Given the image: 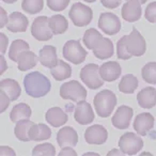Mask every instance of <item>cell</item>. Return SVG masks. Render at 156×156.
I'll return each instance as SVG.
<instances>
[{
  "label": "cell",
  "mask_w": 156,
  "mask_h": 156,
  "mask_svg": "<svg viewBox=\"0 0 156 156\" xmlns=\"http://www.w3.org/2000/svg\"><path fill=\"white\" fill-rule=\"evenodd\" d=\"M47 1V7L51 11L60 12L67 8L69 3V0H46Z\"/></svg>",
  "instance_id": "cell-37"
},
{
  "label": "cell",
  "mask_w": 156,
  "mask_h": 156,
  "mask_svg": "<svg viewBox=\"0 0 156 156\" xmlns=\"http://www.w3.org/2000/svg\"><path fill=\"white\" fill-rule=\"evenodd\" d=\"M108 139V132L103 125L95 124L88 127L85 132V140L88 144L101 145L104 144Z\"/></svg>",
  "instance_id": "cell-11"
},
{
  "label": "cell",
  "mask_w": 156,
  "mask_h": 156,
  "mask_svg": "<svg viewBox=\"0 0 156 156\" xmlns=\"http://www.w3.org/2000/svg\"><path fill=\"white\" fill-rule=\"evenodd\" d=\"M86 2H89V3H92V2H95L96 0H85Z\"/></svg>",
  "instance_id": "cell-49"
},
{
  "label": "cell",
  "mask_w": 156,
  "mask_h": 156,
  "mask_svg": "<svg viewBox=\"0 0 156 156\" xmlns=\"http://www.w3.org/2000/svg\"><path fill=\"white\" fill-rule=\"evenodd\" d=\"M100 73L105 81L111 83V81L117 80L121 76L122 69L121 65L117 61H108V62H105L101 65Z\"/></svg>",
  "instance_id": "cell-17"
},
{
  "label": "cell",
  "mask_w": 156,
  "mask_h": 156,
  "mask_svg": "<svg viewBox=\"0 0 156 156\" xmlns=\"http://www.w3.org/2000/svg\"><path fill=\"white\" fill-rule=\"evenodd\" d=\"M117 57L121 60H128L133 57L127 50V35H124L118 41Z\"/></svg>",
  "instance_id": "cell-35"
},
{
  "label": "cell",
  "mask_w": 156,
  "mask_h": 156,
  "mask_svg": "<svg viewBox=\"0 0 156 156\" xmlns=\"http://www.w3.org/2000/svg\"><path fill=\"white\" fill-rule=\"evenodd\" d=\"M85 155H98L96 153H86Z\"/></svg>",
  "instance_id": "cell-50"
},
{
  "label": "cell",
  "mask_w": 156,
  "mask_h": 156,
  "mask_svg": "<svg viewBox=\"0 0 156 156\" xmlns=\"http://www.w3.org/2000/svg\"><path fill=\"white\" fill-rule=\"evenodd\" d=\"M50 74L56 80H64L72 76V67L69 63L64 62L63 60H59L58 64L50 69Z\"/></svg>",
  "instance_id": "cell-27"
},
{
  "label": "cell",
  "mask_w": 156,
  "mask_h": 156,
  "mask_svg": "<svg viewBox=\"0 0 156 156\" xmlns=\"http://www.w3.org/2000/svg\"><path fill=\"white\" fill-rule=\"evenodd\" d=\"M98 26L104 33L108 35H115L121 30V22L115 14L105 12L100 15Z\"/></svg>",
  "instance_id": "cell-9"
},
{
  "label": "cell",
  "mask_w": 156,
  "mask_h": 156,
  "mask_svg": "<svg viewBox=\"0 0 156 156\" xmlns=\"http://www.w3.org/2000/svg\"><path fill=\"white\" fill-rule=\"evenodd\" d=\"M31 115H32V110H31L30 106L25 103H20L12 108L11 112H10V119L13 123H17L18 121L29 119Z\"/></svg>",
  "instance_id": "cell-26"
},
{
  "label": "cell",
  "mask_w": 156,
  "mask_h": 156,
  "mask_svg": "<svg viewBox=\"0 0 156 156\" xmlns=\"http://www.w3.org/2000/svg\"><path fill=\"white\" fill-rule=\"evenodd\" d=\"M145 20L152 24H156V1L147 5L144 12Z\"/></svg>",
  "instance_id": "cell-38"
},
{
  "label": "cell",
  "mask_w": 156,
  "mask_h": 156,
  "mask_svg": "<svg viewBox=\"0 0 156 156\" xmlns=\"http://www.w3.org/2000/svg\"><path fill=\"white\" fill-rule=\"evenodd\" d=\"M33 124L34 123L28 119L18 121L16 123L15 128H14V134H15L16 138L20 141H24V142L30 141V138H29V129H30Z\"/></svg>",
  "instance_id": "cell-29"
},
{
  "label": "cell",
  "mask_w": 156,
  "mask_h": 156,
  "mask_svg": "<svg viewBox=\"0 0 156 156\" xmlns=\"http://www.w3.org/2000/svg\"><path fill=\"white\" fill-rule=\"evenodd\" d=\"M69 16L76 27H85L92 22L93 11L91 8L83 3L76 2L72 5L69 12Z\"/></svg>",
  "instance_id": "cell-4"
},
{
  "label": "cell",
  "mask_w": 156,
  "mask_h": 156,
  "mask_svg": "<svg viewBox=\"0 0 156 156\" xmlns=\"http://www.w3.org/2000/svg\"><path fill=\"white\" fill-rule=\"evenodd\" d=\"M100 67L95 63L85 65L80 71V79L89 89L96 90L104 85V79L100 73Z\"/></svg>",
  "instance_id": "cell-3"
},
{
  "label": "cell",
  "mask_w": 156,
  "mask_h": 156,
  "mask_svg": "<svg viewBox=\"0 0 156 156\" xmlns=\"http://www.w3.org/2000/svg\"><path fill=\"white\" fill-rule=\"evenodd\" d=\"M39 61L43 66L52 69L58 64V57H57V49L52 45H45L39 54Z\"/></svg>",
  "instance_id": "cell-19"
},
{
  "label": "cell",
  "mask_w": 156,
  "mask_h": 156,
  "mask_svg": "<svg viewBox=\"0 0 156 156\" xmlns=\"http://www.w3.org/2000/svg\"><path fill=\"white\" fill-rule=\"evenodd\" d=\"M140 136V135H139ZM134 133H125L119 139V147L124 154L136 155L143 147V140Z\"/></svg>",
  "instance_id": "cell-7"
},
{
  "label": "cell",
  "mask_w": 156,
  "mask_h": 156,
  "mask_svg": "<svg viewBox=\"0 0 156 156\" xmlns=\"http://www.w3.org/2000/svg\"><path fill=\"white\" fill-rule=\"evenodd\" d=\"M111 155H124V153L121 151V150H111L110 152H109L108 154H107V156H111Z\"/></svg>",
  "instance_id": "cell-46"
},
{
  "label": "cell",
  "mask_w": 156,
  "mask_h": 156,
  "mask_svg": "<svg viewBox=\"0 0 156 156\" xmlns=\"http://www.w3.org/2000/svg\"><path fill=\"white\" fill-rule=\"evenodd\" d=\"M0 39H1V55H3L7 50L8 46V37L5 33H0Z\"/></svg>",
  "instance_id": "cell-43"
},
{
  "label": "cell",
  "mask_w": 156,
  "mask_h": 156,
  "mask_svg": "<svg viewBox=\"0 0 156 156\" xmlns=\"http://www.w3.org/2000/svg\"><path fill=\"white\" fill-rule=\"evenodd\" d=\"M127 1H128V0H127ZM138 1L141 3V5H143V3H145V2H147V0H138Z\"/></svg>",
  "instance_id": "cell-48"
},
{
  "label": "cell",
  "mask_w": 156,
  "mask_h": 156,
  "mask_svg": "<svg viewBox=\"0 0 156 156\" xmlns=\"http://www.w3.org/2000/svg\"><path fill=\"white\" fill-rule=\"evenodd\" d=\"M103 37H103L95 28H90V29H88V30H86L85 34H83V42L88 49L93 50V48L98 45V42H100Z\"/></svg>",
  "instance_id": "cell-31"
},
{
  "label": "cell",
  "mask_w": 156,
  "mask_h": 156,
  "mask_svg": "<svg viewBox=\"0 0 156 156\" xmlns=\"http://www.w3.org/2000/svg\"><path fill=\"white\" fill-rule=\"evenodd\" d=\"M94 118L95 115L89 103L86 102V100L77 102L74 111V119L77 123L81 125H88L94 121Z\"/></svg>",
  "instance_id": "cell-12"
},
{
  "label": "cell",
  "mask_w": 156,
  "mask_h": 156,
  "mask_svg": "<svg viewBox=\"0 0 156 156\" xmlns=\"http://www.w3.org/2000/svg\"><path fill=\"white\" fill-rule=\"evenodd\" d=\"M0 12H1V22H0V28H3V27L8 24L9 16L7 15V12L3 10V8H0Z\"/></svg>",
  "instance_id": "cell-42"
},
{
  "label": "cell",
  "mask_w": 156,
  "mask_h": 156,
  "mask_svg": "<svg viewBox=\"0 0 156 156\" xmlns=\"http://www.w3.org/2000/svg\"><path fill=\"white\" fill-rule=\"evenodd\" d=\"M30 49V46L24 40H15L13 41V43L10 46L9 50V58L11 59L13 62H17L18 56H20L22 52L26 51V50Z\"/></svg>",
  "instance_id": "cell-32"
},
{
  "label": "cell",
  "mask_w": 156,
  "mask_h": 156,
  "mask_svg": "<svg viewBox=\"0 0 156 156\" xmlns=\"http://www.w3.org/2000/svg\"><path fill=\"white\" fill-rule=\"evenodd\" d=\"M29 26V20L20 12H13L10 14L7 24V29L13 33L25 32Z\"/></svg>",
  "instance_id": "cell-18"
},
{
  "label": "cell",
  "mask_w": 156,
  "mask_h": 156,
  "mask_svg": "<svg viewBox=\"0 0 156 156\" xmlns=\"http://www.w3.org/2000/svg\"><path fill=\"white\" fill-rule=\"evenodd\" d=\"M57 142L61 147H75L78 142L77 132L71 126H64L57 133Z\"/></svg>",
  "instance_id": "cell-16"
},
{
  "label": "cell",
  "mask_w": 156,
  "mask_h": 156,
  "mask_svg": "<svg viewBox=\"0 0 156 156\" xmlns=\"http://www.w3.org/2000/svg\"><path fill=\"white\" fill-rule=\"evenodd\" d=\"M44 0H23L22 9L28 14H37L43 10Z\"/></svg>",
  "instance_id": "cell-34"
},
{
  "label": "cell",
  "mask_w": 156,
  "mask_h": 156,
  "mask_svg": "<svg viewBox=\"0 0 156 156\" xmlns=\"http://www.w3.org/2000/svg\"><path fill=\"white\" fill-rule=\"evenodd\" d=\"M62 55L65 60L73 64H80L86 60L88 52L81 46V43L77 40H69L63 46Z\"/></svg>",
  "instance_id": "cell-5"
},
{
  "label": "cell",
  "mask_w": 156,
  "mask_h": 156,
  "mask_svg": "<svg viewBox=\"0 0 156 156\" xmlns=\"http://www.w3.org/2000/svg\"><path fill=\"white\" fill-rule=\"evenodd\" d=\"M31 34L35 40L41 42L51 39L54 33L49 27V18L46 16H39L35 18L31 26Z\"/></svg>",
  "instance_id": "cell-8"
},
{
  "label": "cell",
  "mask_w": 156,
  "mask_h": 156,
  "mask_svg": "<svg viewBox=\"0 0 156 156\" xmlns=\"http://www.w3.org/2000/svg\"><path fill=\"white\" fill-rule=\"evenodd\" d=\"M0 60H1V72H0V74H3V72L7 71V62H5V59L3 58V55H1V57H0Z\"/></svg>",
  "instance_id": "cell-45"
},
{
  "label": "cell",
  "mask_w": 156,
  "mask_h": 156,
  "mask_svg": "<svg viewBox=\"0 0 156 156\" xmlns=\"http://www.w3.org/2000/svg\"><path fill=\"white\" fill-rule=\"evenodd\" d=\"M45 120L52 127H61L69 121V117L60 107H51L46 111Z\"/></svg>",
  "instance_id": "cell-20"
},
{
  "label": "cell",
  "mask_w": 156,
  "mask_h": 156,
  "mask_svg": "<svg viewBox=\"0 0 156 156\" xmlns=\"http://www.w3.org/2000/svg\"><path fill=\"white\" fill-rule=\"evenodd\" d=\"M139 81L137 77L133 74H127L122 77L121 81L119 83V90L120 92L124 94H133L135 90L138 88Z\"/></svg>",
  "instance_id": "cell-28"
},
{
  "label": "cell",
  "mask_w": 156,
  "mask_h": 156,
  "mask_svg": "<svg viewBox=\"0 0 156 156\" xmlns=\"http://www.w3.org/2000/svg\"><path fill=\"white\" fill-rule=\"evenodd\" d=\"M142 79L147 83L156 85V62H149L142 67Z\"/></svg>",
  "instance_id": "cell-33"
},
{
  "label": "cell",
  "mask_w": 156,
  "mask_h": 156,
  "mask_svg": "<svg viewBox=\"0 0 156 156\" xmlns=\"http://www.w3.org/2000/svg\"><path fill=\"white\" fill-rule=\"evenodd\" d=\"M49 27L54 34H62L69 28L67 20L63 15H54L49 18Z\"/></svg>",
  "instance_id": "cell-30"
},
{
  "label": "cell",
  "mask_w": 156,
  "mask_h": 156,
  "mask_svg": "<svg viewBox=\"0 0 156 156\" xmlns=\"http://www.w3.org/2000/svg\"><path fill=\"white\" fill-rule=\"evenodd\" d=\"M0 90L8 94L11 101H16L22 94V88L15 79L5 78L0 83Z\"/></svg>",
  "instance_id": "cell-23"
},
{
  "label": "cell",
  "mask_w": 156,
  "mask_h": 156,
  "mask_svg": "<svg viewBox=\"0 0 156 156\" xmlns=\"http://www.w3.org/2000/svg\"><path fill=\"white\" fill-rule=\"evenodd\" d=\"M2 1L5 3H14V2H16L17 0H2Z\"/></svg>",
  "instance_id": "cell-47"
},
{
  "label": "cell",
  "mask_w": 156,
  "mask_h": 156,
  "mask_svg": "<svg viewBox=\"0 0 156 156\" xmlns=\"http://www.w3.org/2000/svg\"><path fill=\"white\" fill-rule=\"evenodd\" d=\"M134 129L140 136H147L154 126V117L150 112L139 113L134 120Z\"/></svg>",
  "instance_id": "cell-15"
},
{
  "label": "cell",
  "mask_w": 156,
  "mask_h": 156,
  "mask_svg": "<svg viewBox=\"0 0 156 156\" xmlns=\"http://www.w3.org/2000/svg\"><path fill=\"white\" fill-rule=\"evenodd\" d=\"M133 115H134L133 108L125 106V105L120 106L111 119V123L118 129H125L129 126L130 120L133 119Z\"/></svg>",
  "instance_id": "cell-13"
},
{
  "label": "cell",
  "mask_w": 156,
  "mask_h": 156,
  "mask_svg": "<svg viewBox=\"0 0 156 156\" xmlns=\"http://www.w3.org/2000/svg\"><path fill=\"white\" fill-rule=\"evenodd\" d=\"M37 61H39V58H37L34 52L31 51L30 49L26 50V51L22 52V54L18 56V59H17L18 69L22 72H25L30 69H33V67L37 65Z\"/></svg>",
  "instance_id": "cell-25"
},
{
  "label": "cell",
  "mask_w": 156,
  "mask_h": 156,
  "mask_svg": "<svg viewBox=\"0 0 156 156\" xmlns=\"http://www.w3.org/2000/svg\"><path fill=\"white\" fill-rule=\"evenodd\" d=\"M32 155H48V156H54L56 155V149L51 143H42L37 147H33L32 150Z\"/></svg>",
  "instance_id": "cell-36"
},
{
  "label": "cell",
  "mask_w": 156,
  "mask_h": 156,
  "mask_svg": "<svg viewBox=\"0 0 156 156\" xmlns=\"http://www.w3.org/2000/svg\"><path fill=\"white\" fill-rule=\"evenodd\" d=\"M51 137V130L46 124H33L29 129V138L31 141H43Z\"/></svg>",
  "instance_id": "cell-24"
},
{
  "label": "cell",
  "mask_w": 156,
  "mask_h": 156,
  "mask_svg": "<svg viewBox=\"0 0 156 156\" xmlns=\"http://www.w3.org/2000/svg\"><path fill=\"white\" fill-rule=\"evenodd\" d=\"M127 50L132 56L141 57L147 50V43L142 35L136 28L127 35Z\"/></svg>",
  "instance_id": "cell-10"
},
{
  "label": "cell",
  "mask_w": 156,
  "mask_h": 156,
  "mask_svg": "<svg viewBox=\"0 0 156 156\" xmlns=\"http://www.w3.org/2000/svg\"><path fill=\"white\" fill-rule=\"evenodd\" d=\"M137 102L143 109H151L156 105V89L153 87H147L139 91L137 94Z\"/></svg>",
  "instance_id": "cell-21"
},
{
  "label": "cell",
  "mask_w": 156,
  "mask_h": 156,
  "mask_svg": "<svg viewBox=\"0 0 156 156\" xmlns=\"http://www.w3.org/2000/svg\"><path fill=\"white\" fill-rule=\"evenodd\" d=\"M60 96L63 100L79 102L87 98V90L78 83L77 80H71L64 83L60 87Z\"/></svg>",
  "instance_id": "cell-6"
},
{
  "label": "cell",
  "mask_w": 156,
  "mask_h": 156,
  "mask_svg": "<svg viewBox=\"0 0 156 156\" xmlns=\"http://www.w3.org/2000/svg\"><path fill=\"white\" fill-rule=\"evenodd\" d=\"M93 105L98 117L108 118L115 108L117 95L110 90H103L94 96Z\"/></svg>",
  "instance_id": "cell-2"
},
{
  "label": "cell",
  "mask_w": 156,
  "mask_h": 156,
  "mask_svg": "<svg viewBox=\"0 0 156 156\" xmlns=\"http://www.w3.org/2000/svg\"><path fill=\"white\" fill-rule=\"evenodd\" d=\"M24 88L29 96L34 98H43L51 89L50 80L40 72H31L24 78Z\"/></svg>",
  "instance_id": "cell-1"
},
{
  "label": "cell",
  "mask_w": 156,
  "mask_h": 156,
  "mask_svg": "<svg viewBox=\"0 0 156 156\" xmlns=\"http://www.w3.org/2000/svg\"><path fill=\"white\" fill-rule=\"evenodd\" d=\"M58 155H60V156H67V155L76 156L77 153H76V151H74L72 147H62V150H61L60 153H59Z\"/></svg>",
  "instance_id": "cell-41"
},
{
  "label": "cell",
  "mask_w": 156,
  "mask_h": 156,
  "mask_svg": "<svg viewBox=\"0 0 156 156\" xmlns=\"http://www.w3.org/2000/svg\"><path fill=\"white\" fill-rule=\"evenodd\" d=\"M101 3L107 9H115L121 5V0H101Z\"/></svg>",
  "instance_id": "cell-40"
},
{
  "label": "cell",
  "mask_w": 156,
  "mask_h": 156,
  "mask_svg": "<svg viewBox=\"0 0 156 156\" xmlns=\"http://www.w3.org/2000/svg\"><path fill=\"white\" fill-rule=\"evenodd\" d=\"M113 51H115V46L111 40L107 39V37H103L98 44L93 48V54L100 60H106L113 56Z\"/></svg>",
  "instance_id": "cell-22"
},
{
  "label": "cell",
  "mask_w": 156,
  "mask_h": 156,
  "mask_svg": "<svg viewBox=\"0 0 156 156\" xmlns=\"http://www.w3.org/2000/svg\"><path fill=\"white\" fill-rule=\"evenodd\" d=\"M142 10H141V3L138 0H128L122 7L121 15L125 22L135 23L140 20Z\"/></svg>",
  "instance_id": "cell-14"
},
{
  "label": "cell",
  "mask_w": 156,
  "mask_h": 156,
  "mask_svg": "<svg viewBox=\"0 0 156 156\" xmlns=\"http://www.w3.org/2000/svg\"><path fill=\"white\" fill-rule=\"evenodd\" d=\"M0 98H1V106H0V112H3V111L5 110V109L9 107V104H10V101H11V98H10V96L8 95L5 92L1 91L0 92Z\"/></svg>",
  "instance_id": "cell-39"
},
{
  "label": "cell",
  "mask_w": 156,
  "mask_h": 156,
  "mask_svg": "<svg viewBox=\"0 0 156 156\" xmlns=\"http://www.w3.org/2000/svg\"><path fill=\"white\" fill-rule=\"evenodd\" d=\"M0 153H1V155H16L14 150H12L9 147H3V145L0 147Z\"/></svg>",
  "instance_id": "cell-44"
}]
</instances>
